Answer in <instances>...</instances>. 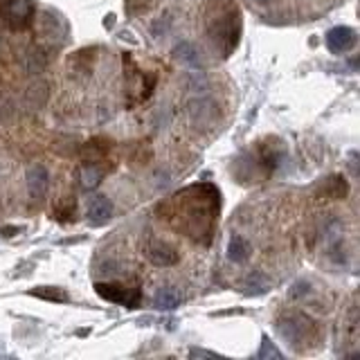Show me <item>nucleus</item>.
I'll use <instances>...</instances> for the list:
<instances>
[{
  "instance_id": "nucleus-18",
  "label": "nucleus",
  "mask_w": 360,
  "mask_h": 360,
  "mask_svg": "<svg viewBox=\"0 0 360 360\" xmlns=\"http://www.w3.org/2000/svg\"><path fill=\"white\" fill-rule=\"evenodd\" d=\"M0 9H3V0H0Z\"/></svg>"
},
{
  "instance_id": "nucleus-17",
  "label": "nucleus",
  "mask_w": 360,
  "mask_h": 360,
  "mask_svg": "<svg viewBox=\"0 0 360 360\" xmlns=\"http://www.w3.org/2000/svg\"><path fill=\"white\" fill-rule=\"evenodd\" d=\"M255 3H259V5H266V3H270V0H255Z\"/></svg>"
},
{
  "instance_id": "nucleus-7",
  "label": "nucleus",
  "mask_w": 360,
  "mask_h": 360,
  "mask_svg": "<svg viewBox=\"0 0 360 360\" xmlns=\"http://www.w3.org/2000/svg\"><path fill=\"white\" fill-rule=\"evenodd\" d=\"M146 257H149L155 266H174V263H178V252L167 246V243H160V241H153L149 246V252H146Z\"/></svg>"
},
{
  "instance_id": "nucleus-13",
  "label": "nucleus",
  "mask_w": 360,
  "mask_h": 360,
  "mask_svg": "<svg viewBox=\"0 0 360 360\" xmlns=\"http://www.w3.org/2000/svg\"><path fill=\"white\" fill-rule=\"evenodd\" d=\"M32 295H36V298L48 300V302H68V293L63 289H52V286H43V289L32 291Z\"/></svg>"
},
{
  "instance_id": "nucleus-5",
  "label": "nucleus",
  "mask_w": 360,
  "mask_h": 360,
  "mask_svg": "<svg viewBox=\"0 0 360 360\" xmlns=\"http://www.w3.org/2000/svg\"><path fill=\"white\" fill-rule=\"evenodd\" d=\"M356 43H358V34L354 27L338 25L326 32V48L333 55H347V52H352L356 48Z\"/></svg>"
},
{
  "instance_id": "nucleus-11",
  "label": "nucleus",
  "mask_w": 360,
  "mask_h": 360,
  "mask_svg": "<svg viewBox=\"0 0 360 360\" xmlns=\"http://www.w3.org/2000/svg\"><path fill=\"white\" fill-rule=\"evenodd\" d=\"M250 257V243L243 237H232L228 243V259L235 263H246Z\"/></svg>"
},
{
  "instance_id": "nucleus-14",
  "label": "nucleus",
  "mask_w": 360,
  "mask_h": 360,
  "mask_svg": "<svg viewBox=\"0 0 360 360\" xmlns=\"http://www.w3.org/2000/svg\"><path fill=\"white\" fill-rule=\"evenodd\" d=\"M102 172L95 165L90 167H83V172H81V185L86 187V189H92V187H97L102 183Z\"/></svg>"
},
{
  "instance_id": "nucleus-16",
  "label": "nucleus",
  "mask_w": 360,
  "mask_h": 360,
  "mask_svg": "<svg viewBox=\"0 0 360 360\" xmlns=\"http://www.w3.org/2000/svg\"><path fill=\"white\" fill-rule=\"evenodd\" d=\"M189 356H205V358H214L216 354H212V352H203V349H192V352H189Z\"/></svg>"
},
{
  "instance_id": "nucleus-12",
  "label": "nucleus",
  "mask_w": 360,
  "mask_h": 360,
  "mask_svg": "<svg viewBox=\"0 0 360 360\" xmlns=\"http://www.w3.org/2000/svg\"><path fill=\"white\" fill-rule=\"evenodd\" d=\"M243 289H246L248 295H261V293H266L270 289V279L263 272L255 270V272L248 275L246 282H243Z\"/></svg>"
},
{
  "instance_id": "nucleus-4",
  "label": "nucleus",
  "mask_w": 360,
  "mask_h": 360,
  "mask_svg": "<svg viewBox=\"0 0 360 360\" xmlns=\"http://www.w3.org/2000/svg\"><path fill=\"white\" fill-rule=\"evenodd\" d=\"M309 329H313V322L306 320L304 315H286L277 322V331L282 333V338H286L289 342L293 345H300V342H306V338H309Z\"/></svg>"
},
{
  "instance_id": "nucleus-10",
  "label": "nucleus",
  "mask_w": 360,
  "mask_h": 360,
  "mask_svg": "<svg viewBox=\"0 0 360 360\" xmlns=\"http://www.w3.org/2000/svg\"><path fill=\"white\" fill-rule=\"evenodd\" d=\"M180 302H183V295H180L176 289H172V286H165V289L158 291L153 298L155 309H162V311L176 309V306H180Z\"/></svg>"
},
{
  "instance_id": "nucleus-6",
  "label": "nucleus",
  "mask_w": 360,
  "mask_h": 360,
  "mask_svg": "<svg viewBox=\"0 0 360 360\" xmlns=\"http://www.w3.org/2000/svg\"><path fill=\"white\" fill-rule=\"evenodd\" d=\"M50 187V174L43 165H34L29 167L27 172V189H29V198L32 200H41L46 196Z\"/></svg>"
},
{
  "instance_id": "nucleus-9",
  "label": "nucleus",
  "mask_w": 360,
  "mask_h": 360,
  "mask_svg": "<svg viewBox=\"0 0 360 360\" xmlns=\"http://www.w3.org/2000/svg\"><path fill=\"white\" fill-rule=\"evenodd\" d=\"M174 59L180 61V63H185V66H189V68H200V66H203L200 50L194 43H189V41H183V43H178L174 48Z\"/></svg>"
},
{
  "instance_id": "nucleus-3",
  "label": "nucleus",
  "mask_w": 360,
  "mask_h": 360,
  "mask_svg": "<svg viewBox=\"0 0 360 360\" xmlns=\"http://www.w3.org/2000/svg\"><path fill=\"white\" fill-rule=\"evenodd\" d=\"M95 291H97L99 298L109 300L113 304L129 306V309H135V306L140 304V291L129 289V286H124V284H104V282H97V284H95Z\"/></svg>"
},
{
  "instance_id": "nucleus-15",
  "label": "nucleus",
  "mask_w": 360,
  "mask_h": 360,
  "mask_svg": "<svg viewBox=\"0 0 360 360\" xmlns=\"http://www.w3.org/2000/svg\"><path fill=\"white\" fill-rule=\"evenodd\" d=\"M268 356H272V358H282V352H277V349H275V347L270 345L268 338L263 335V342H261V349H259L257 358H268Z\"/></svg>"
},
{
  "instance_id": "nucleus-8",
  "label": "nucleus",
  "mask_w": 360,
  "mask_h": 360,
  "mask_svg": "<svg viewBox=\"0 0 360 360\" xmlns=\"http://www.w3.org/2000/svg\"><path fill=\"white\" fill-rule=\"evenodd\" d=\"M113 216V203L106 196H92L88 200V219L95 226L106 223Z\"/></svg>"
},
{
  "instance_id": "nucleus-2",
  "label": "nucleus",
  "mask_w": 360,
  "mask_h": 360,
  "mask_svg": "<svg viewBox=\"0 0 360 360\" xmlns=\"http://www.w3.org/2000/svg\"><path fill=\"white\" fill-rule=\"evenodd\" d=\"M34 12H36V7L32 0H3L0 16H3L14 29H23L32 23Z\"/></svg>"
},
{
  "instance_id": "nucleus-1",
  "label": "nucleus",
  "mask_w": 360,
  "mask_h": 360,
  "mask_svg": "<svg viewBox=\"0 0 360 360\" xmlns=\"http://www.w3.org/2000/svg\"><path fill=\"white\" fill-rule=\"evenodd\" d=\"M178 223L176 228L187 232V237H192L194 241L207 243L212 237V228H214L216 212H219V192L214 187H209L207 196H196L192 198V203L187 205V200L176 194L174 196Z\"/></svg>"
}]
</instances>
